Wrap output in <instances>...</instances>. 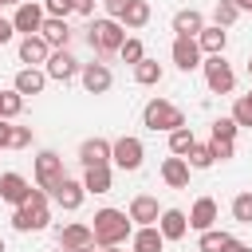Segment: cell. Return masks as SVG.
Masks as SVG:
<instances>
[{
    "instance_id": "ba28073f",
    "label": "cell",
    "mask_w": 252,
    "mask_h": 252,
    "mask_svg": "<svg viewBox=\"0 0 252 252\" xmlns=\"http://www.w3.org/2000/svg\"><path fill=\"white\" fill-rule=\"evenodd\" d=\"M79 59L67 51V47H51V55H47V63H43V75L47 79H55V83H71V79H79Z\"/></svg>"
},
{
    "instance_id": "d6986e66",
    "label": "cell",
    "mask_w": 252,
    "mask_h": 252,
    "mask_svg": "<svg viewBox=\"0 0 252 252\" xmlns=\"http://www.w3.org/2000/svg\"><path fill=\"white\" fill-rule=\"evenodd\" d=\"M197 47H201V55H224V47H228V32L217 28V24H205V28L197 32Z\"/></svg>"
},
{
    "instance_id": "f5cc1de1",
    "label": "cell",
    "mask_w": 252,
    "mask_h": 252,
    "mask_svg": "<svg viewBox=\"0 0 252 252\" xmlns=\"http://www.w3.org/2000/svg\"><path fill=\"white\" fill-rule=\"evenodd\" d=\"M248 12H252V8H248Z\"/></svg>"
},
{
    "instance_id": "7402d4cb",
    "label": "cell",
    "mask_w": 252,
    "mask_h": 252,
    "mask_svg": "<svg viewBox=\"0 0 252 252\" xmlns=\"http://www.w3.org/2000/svg\"><path fill=\"white\" fill-rule=\"evenodd\" d=\"M169 28H173V35H189V39H197V32L205 28V16H201L197 8H181V12H173Z\"/></svg>"
},
{
    "instance_id": "8992f818",
    "label": "cell",
    "mask_w": 252,
    "mask_h": 252,
    "mask_svg": "<svg viewBox=\"0 0 252 252\" xmlns=\"http://www.w3.org/2000/svg\"><path fill=\"white\" fill-rule=\"evenodd\" d=\"M201 71H205V83H209L213 94H232L236 71L224 63V55H205V59H201Z\"/></svg>"
},
{
    "instance_id": "4dcf8cb0",
    "label": "cell",
    "mask_w": 252,
    "mask_h": 252,
    "mask_svg": "<svg viewBox=\"0 0 252 252\" xmlns=\"http://www.w3.org/2000/svg\"><path fill=\"white\" fill-rule=\"evenodd\" d=\"M228 236H232V232H220V228L213 224V228H205V232H197V252H220Z\"/></svg>"
},
{
    "instance_id": "7a4b0ae2",
    "label": "cell",
    "mask_w": 252,
    "mask_h": 252,
    "mask_svg": "<svg viewBox=\"0 0 252 252\" xmlns=\"http://www.w3.org/2000/svg\"><path fill=\"white\" fill-rule=\"evenodd\" d=\"M51 220V205H47V189H32L24 205L12 209V228L16 232H43Z\"/></svg>"
},
{
    "instance_id": "f546056e",
    "label": "cell",
    "mask_w": 252,
    "mask_h": 252,
    "mask_svg": "<svg viewBox=\"0 0 252 252\" xmlns=\"http://www.w3.org/2000/svg\"><path fill=\"white\" fill-rule=\"evenodd\" d=\"M185 161H189V169H209L217 158H213V142H193V150L185 154Z\"/></svg>"
},
{
    "instance_id": "bcb514c9",
    "label": "cell",
    "mask_w": 252,
    "mask_h": 252,
    "mask_svg": "<svg viewBox=\"0 0 252 252\" xmlns=\"http://www.w3.org/2000/svg\"><path fill=\"white\" fill-rule=\"evenodd\" d=\"M232 4H236L240 12H248V8H252V0H232Z\"/></svg>"
},
{
    "instance_id": "1f68e13d",
    "label": "cell",
    "mask_w": 252,
    "mask_h": 252,
    "mask_svg": "<svg viewBox=\"0 0 252 252\" xmlns=\"http://www.w3.org/2000/svg\"><path fill=\"white\" fill-rule=\"evenodd\" d=\"M236 20H240V8H236L232 0H217V4H213V24H217V28H232Z\"/></svg>"
},
{
    "instance_id": "c3c4849f",
    "label": "cell",
    "mask_w": 252,
    "mask_h": 252,
    "mask_svg": "<svg viewBox=\"0 0 252 252\" xmlns=\"http://www.w3.org/2000/svg\"><path fill=\"white\" fill-rule=\"evenodd\" d=\"M4 4H24V0H4Z\"/></svg>"
},
{
    "instance_id": "30bf717a",
    "label": "cell",
    "mask_w": 252,
    "mask_h": 252,
    "mask_svg": "<svg viewBox=\"0 0 252 252\" xmlns=\"http://www.w3.org/2000/svg\"><path fill=\"white\" fill-rule=\"evenodd\" d=\"M43 4L39 0H24V4H16V12H12V28L20 32V35H39V24H43Z\"/></svg>"
},
{
    "instance_id": "f6af8a7d",
    "label": "cell",
    "mask_w": 252,
    "mask_h": 252,
    "mask_svg": "<svg viewBox=\"0 0 252 252\" xmlns=\"http://www.w3.org/2000/svg\"><path fill=\"white\" fill-rule=\"evenodd\" d=\"M220 252H248V244H244V240H236V236H228Z\"/></svg>"
},
{
    "instance_id": "ffe728a7",
    "label": "cell",
    "mask_w": 252,
    "mask_h": 252,
    "mask_svg": "<svg viewBox=\"0 0 252 252\" xmlns=\"http://www.w3.org/2000/svg\"><path fill=\"white\" fill-rule=\"evenodd\" d=\"M79 161H83V169H91V165H110V142H106V138H87V142L79 146Z\"/></svg>"
},
{
    "instance_id": "7bdbcfd3",
    "label": "cell",
    "mask_w": 252,
    "mask_h": 252,
    "mask_svg": "<svg viewBox=\"0 0 252 252\" xmlns=\"http://www.w3.org/2000/svg\"><path fill=\"white\" fill-rule=\"evenodd\" d=\"M0 150H12V122L0 118Z\"/></svg>"
},
{
    "instance_id": "9c48e42d",
    "label": "cell",
    "mask_w": 252,
    "mask_h": 252,
    "mask_svg": "<svg viewBox=\"0 0 252 252\" xmlns=\"http://www.w3.org/2000/svg\"><path fill=\"white\" fill-rule=\"evenodd\" d=\"M59 248H63V252H94V232H91V224H83V220L63 224V228H59Z\"/></svg>"
},
{
    "instance_id": "ac0fdd59",
    "label": "cell",
    "mask_w": 252,
    "mask_h": 252,
    "mask_svg": "<svg viewBox=\"0 0 252 252\" xmlns=\"http://www.w3.org/2000/svg\"><path fill=\"white\" fill-rule=\"evenodd\" d=\"M158 232H161L165 240H181V236L189 232V217H185V209H161V217H158Z\"/></svg>"
},
{
    "instance_id": "816d5d0a",
    "label": "cell",
    "mask_w": 252,
    "mask_h": 252,
    "mask_svg": "<svg viewBox=\"0 0 252 252\" xmlns=\"http://www.w3.org/2000/svg\"><path fill=\"white\" fill-rule=\"evenodd\" d=\"M248 252H252V248H248Z\"/></svg>"
},
{
    "instance_id": "ee69618b",
    "label": "cell",
    "mask_w": 252,
    "mask_h": 252,
    "mask_svg": "<svg viewBox=\"0 0 252 252\" xmlns=\"http://www.w3.org/2000/svg\"><path fill=\"white\" fill-rule=\"evenodd\" d=\"M12 35H16L12 20H4V16H0V47H4V43H12Z\"/></svg>"
},
{
    "instance_id": "e0dca14e",
    "label": "cell",
    "mask_w": 252,
    "mask_h": 252,
    "mask_svg": "<svg viewBox=\"0 0 252 252\" xmlns=\"http://www.w3.org/2000/svg\"><path fill=\"white\" fill-rule=\"evenodd\" d=\"M47 55H51V47L43 35H20V63L24 67H43Z\"/></svg>"
},
{
    "instance_id": "7dc6e473",
    "label": "cell",
    "mask_w": 252,
    "mask_h": 252,
    "mask_svg": "<svg viewBox=\"0 0 252 252\" xmlns=\"http://www.w3.org/2000/svg\"><path fill=\"white\" fill-rule=\"evenodd\" d=\"M0 252H8V244H4V236H0Z\"/></svg>"
},
{
    "instance_id": "7c38bea8",
    "label": "cell",
    "mask_w": 252,
    "mask_h": 252,
    "mask_svg": "<svg viewBox=\"0 0 252 252\" xmlns=\"http://www.w3.org/2000/svg\"><path fill=\"white\" fill-rule=\"evenodd\" d=\"M79 83H83L87 94H106L114 87V71L106 63H83L79 67Z\"/></svg>"
},
{
    "instance_id": "f35d334b",
    "label": "cell",
    "mask_w": 252,
    "mask_h": 252,
    "mask_svg": "<svg viewBox=\"0 0 252 252\" xmlns=\"http://www.w3.org/2000/svg\"><path fill=\"white\" fill-rule=\"evenodd\" d=\"M32 146V126H16L12 122V150H28Z\"/></svg>"
},
{
    "instance_id": "d590c367",
    "label": "cell",
    "mask_w": 252,
    "mask_h": 252,
    "mask_svg": "<svg viewBox=\"0 0 252 252\" xmlns=\"http://www.w3.org/2000/svg\"><path fill=\"white\" fill-rule=\"evenodd\" d=\"M236 126H252V94H240L236 102H232V114H228Z\"/></svg>"
},
{
    "instance_id": "603a6c76",
    "label": "cell",
    "mask_w": 252,
    "mask_h": 252,
    "mask_svg": "<svg viewBox=\"0 0 252 252\" xmlns=\"http://www.w3.org/2000/svg\"><path fill=\"white\" fill-rule=\"evenodd\" d=\"M39 35L47 39V47H67L75 32L67 28V20H59V16H43V24H39Z\"/></svg>"
},
{
    "instance_id": "4316f807",
    "label": "cell",
    "mask_w": 252,
    "mask_h": 252,
    "mask_svg": "<svg viewBox=\"0 0 252 252\" xmlns=\"http://www.w3.org/2000/svg\"><path fill=\"white\" fill-rule=\"evenodd\" d=\"M110 165H91L87 173H83V189L87 193H110Z\"/></svg>"
},
{
    "instance_id": "d6a6232c",
    "label": "cell",
    "mask_w": 252,
    "mask_h": 252,
    "mask_svg": "<svg viewBox=\"0 0 252 252\" xmlns=\"http://www.w3.org/2000/svg\"><path fill=\"white\" fill-rule=\"evenodd\" d=\"M118 59H122V63H130V67H134V63H142V59H146V47H142V39L126 35V39H122V47H118Z\"/></svg>"
},
{
    "instance_id": "681fc988",
    "label": "cell",
    "mask_w": 252,
    "mask_h": 252,
    "mask_svg": "<svg viewBox=\"0 0 252 252\" xmlns=\"http://www.w3.org/2000/svg\"><path fill=\"white\" fill-rule=\"evenodd\" d=\"M248 75H252V59H248Z\"/></svg>"
},
{
    "instance_id": "52a82bcc",
    "label": "cell",
    "mask_w": 252,
    "mask_h": 252,
    "mask_svg": "<svg viewBox=\"0 0 252 252\" xmlns=\"http://www.w3.org/2000/svg\"><path fill=\"white\" fill-rule=\"evenodd\" d=\"M32 173H35V189H47V193L67 177V173H63V158H59L55 150H39V154H35Z\"/></svg>"
},
{
    "instance_id": "3957f363",
    "label": "cell",
    "mask_w": 252,
    "mask_h": 252,
    "mask_svg": "<svg viewBox=\"0 0 252 252\" xmlns=\"http://www.w3.org/2000/svg\"><path fill=\"white\" fill-rule=\"evenodd\" d=\"M122 39H126V28L118 24V20H110V16H91V28H87V43H91V51L94 55H118V47H122Z\"/></svg>"
},
{
    "instance_id": "277c9868",
    "label": "cell",
    "mask_w": 252,
    "mask_h": 252,
    "mask_svg": "<svg viewBox=\"0 0 252 252\" xmlns=\"http://www.w3.org/2000/svg\"><path fill=\"white\" fill-rule=\"evenodd\" d=\"M142 126L154 130V134H169V130L185 126V110L177 102H169V98H150L142 106Z\"/></svg>"
},
{
    "instance_id": "cb8c5ba5",
    "label": "cell",
    "mask_w": 252,
    "mask_h": 252,
    "mask_svg": "<svg viewBox=\"0 0 252 252\" xmlns=\"http://www.w3.org/2000/svg\"><path fill=\"white\" fill-rule=\"evenodd\" d=\"M43 87H47V75L39 67H20L12 79V91H20V94H43Z\"/></svg>"
},
{
    "instance_id": "f907efd6",
    "label": "cell",
    "mask_w": 252,
    "mask_h": 252,
    "mask_svg": "<svg viewBox=\"0 0 252 252\" xmlns=\"http://www.w3.org/2000/svg\"><path fill=\"white\" fill-rule=\"evenodd\" d=\"M0 8H4V0H0Z\"/></svg>"
},
{
    "instance_id": "60d3db41",
    "label": "cell",
    "mask_w": 252,
    "mask_h": 252,
    "mask_svg": "<svg viewBox=\"0 0 252 252\" xmlns=\"http://www.w3.org/2000/svg\"><path fill=\"white\" fill-rule=\"evenodd\" d=\"M232 154H236V142H213V158L217 161H228Z\"/></svg>"
},
{
    "instance_id": "9a60e30c",
    "label": "cell",
    "mask_w": 252,
    "mask_h": 252,
    "mask_svg": "<svg viewBox=\"0 0 252 252\" xmlns=\"http://www.w3.org/2000/svg\"><path fill=\"white\" fill-rule=\"evenodd\" d=\"M189 228H197V232H205V228H213L217 224V217H220V209H217V201L213 197H197L193 205H189Z\"/></svg>"
},
{
    "instance_id": "2e32d148",
    "label": "cell",
    "mask_w": 252,
    "mask_h": 252,
    "mask_svg": "<svg viewBox=\"0 0 252 252\" xmlns=\"http://www.w3.org/2000/svg\"><path fill=\"white\" fill-rule=\"evenodd\" d=\"M28 193H32V181L24 173H0V201H8L16 209V205L28 201Z\"/></svg>"
},
{
    "instance_id": "d4e9b609",
    "label": "cell",
    "mask_w": 252,
    "mask_h": 252,
    "mask_svg": "<svg viewBox=\"0 0 252 252\" xmlns=\"http://www.w3.org/2000/svg\"><path fill=\"white\" fill-rule=\"evenodd\" d=\"M189 173H193V169H189L185 158H173V154H169V158L161 161V181H165L169 189H185V185H189Z\"/></svg>"
},
{
    "instance_id": "4fadbf2b",
    "label": "cell",
    "mask_w": 252,
    "mask_h": 252,
    "mask_svg": "<svg viewBox=\"0 0 252 252\" xmlns=\"http://www.w3.org/2000/svg\"><path fill=\"white\" fill-rule=\"evenodd\" d=\"M51 197H55V205H59L63 213H75V209H83V201H87V189H83V181H71V177H63V181L51 189Z\"/></svg>"
},
{
    "instance_id": "484cf974",
    "label": "cell",
    "mask_w": 252,
    "mask_h": 252,
    "mask_svg": "<svg viewBox=\"0 0 252 252\" xmlns=\"http://www.w3.org/2000/svg\"><path fill=\"white\" fill-rule=\"evenodd\" d=\"M161 75H165V71H161V63H158V59H150V55H146L142 63H134V83H138V87H158V83H161Z\"/></svg>"
},
{
    "instance_id": "e575fe53",
    "label": "cell",
    "mask_w": 252,
    "mask_h": 252,
    "mask_svg": "<svg viewBox=\"0 0 252 252\" xmlns=\"http://www.w3.org/2000/svg\"><path fill=\"white\" fill-rule=\"evenodd\" d=\"M232 220L252 224V193H236L232 197Z\"/></svg>"
},
{
    "instance_id": "6da1fadb",
    "label": "cell",
    "mask_w": 252,
    "mask_h": 252,
    "mask_svg": "<svg viewBox=\"0 0 252 252\" xmlns=\"http://www.w3.org/2000/svg\"><path fill=\"white\" fill-rule=\"evenodd\" d=\"M91 232H94V248H114V244H126V240H130L134 220H130L122 209H98Z\"/></svg>"
},
{
    "instance_id": "74e56055",
    "label": "cell",
    "mask_w": 252,
    "mask_h": 252,
    "mask_svg": "<svg viewBox=\"0 0 252 252\" xmlns=\"http://www.w3.org/2000/svg\"><path fill=\"white\" fill-rule=\"evenodd\" d=\"M39 4H43V12H47V16H59V20L75 16V12H71V0H39Z\"/></svg>"
},
{
    "instance_id": "f1b7e54d",
    "label": "cell",
    "mask_w": 252,
    "mask_h": 252,
    "mask_svg": "<svg viewBox=\"0 0 252 252\" xmlns=\"http://www.w3.org/2000/svg\"><path fill=\"white\" fill-rule=\"evenodd\" d=\"M193 142H197V138H193V130H189V126L169 130V154H173V158H185V154L193 150Z\"/></svg>"
},
{
    "instance_id": "836d02e7",
    "label": "cell",
    "mask_w": 252,
    "mask_h": 252,
    "mask_svg": "<svg viewBox=\"0 0 252 252\" xmlns=\"http://www.w3.org/2000/svg\"><path fill=\"white\" fill-rule=\"evenodd\" d=\"M20 110H24V94H20V91H0V118L12 122Z\"/></svg>"
},
{
    "instance_id": "ab89813d",
    "label": "cell",
    "mask_w": 252,
    "mask_h": 252,
    "mask_svg": "<svg viewBox=\"0 0 252 252\" xmlns=\"http://www.w3.org/2000/svg\"><path fill=\"white\" fill-rule=\"evenodd\" d=\"M102 8H106V16H110V20H122V16H126V8H130V0H102Z\"/></svg>"
},
{
    "instance_id": "5b68a950",
    "label": "cell",
    "mask_w": 252,
    "mask_h": 252,
    "mask_svg": "<svg viewBox=\"0 0 252 252\" xmlns=\"http://www.w3.org/2000/svg\"><path fill=\"white\" fill-rule=\"evenodd\" d=\"M142 158H146L142 138L122 134V138H114V142H110V165H118V169H126V173H134V169H142Z\"/></svg>"
},
{
    "instance_id": "b9f144b4",
    "label": "cell",
    "mask_w": 252,
    "mask_h": 252,
    "mask_svg": "<svg viewBox=\"0 0 252 252\" xmlns=\"http://www.w3.org/2000/svg\"><path fill=\"white\" fill-rule=\"evenodd\" d=\"M71 12H75V16H87V20H91V16H94V0H71Z\"/></svg>"
},
{
    "instance_id": "83f0119b",
    "label": "cell",
    "mask_w": 252,
    "mask_h": 252,
    "mask_svg": "<svg viewBox=\"0 0 252 252\" xmlns=\"http://www.w3.org/2000/svg\"><path fill=\"white\" fill-rule=\"evenodd\" d=\"M150 16H154V12H150V4H146V0H130L126 16H122L118 24H122L126 32H138V28H146V24H150Z\"/></svg>"
},
{
    "instance_id": "8d00e7d4",
    "label": "cell",
    "mask_w": 252,
    "mask_h": 252,
    "mask_svg": "<svg viewBox=\"0 0 252 252\" xmlns=\"http://www.w3.org/2000/svg\"><path fill=\"white\" fill-rule=\"evenodd\" d=\"M236 134H240V126L232 118H217L213 122V142H236Z\"/></svg>"
},
{
    "instance_id": "db71d44e",
    "label": "cell",
    "mask_w": 252,
    "mask_h": 252,
    "mask_svg": "<svg viewBox=\"0 0 252 252\" xmlns=\"http://www.w3.org/2000/svg\"><path fill=\"white\" fill-rule=\"evenodd\" d=\"M248 94H252V91H248Z\"/></svg>"
},
{
    "instance_id": "8fae6325",
    "label": "cell",
    "mask_w": 252,
    "mask_h": 252,
    "mask_svg": "<svg viewBox=\"0 0 252 252\" xmlns=\"http://www.w3.org/2000/svg\"><path fill=\"white\" fill-rule=\"evenodd\" d=\"M169 59H173V67L177 71H197L201 67V47H197V39H189V35H173V47H169Z\"/></svg>"
},
{
    "instance_id": "44dd1931",
    "label": "cell",
    "mask_w": 252,
    "mask_h": 252,
    "mask_svg": "<svg viewBox=\"0 0 252 252\" xmlns=\"http://www.w3.org/2000/svg\"><path fill=\"white\" fill-rule=\"evenodd\" d=\"M165 248V236L158 232V224H142L130 232V252H161Z\"/></svg>"
},
{
    "instance_id": "5bb4252c",
    "label": "cell",
    "mask_w": 252,
    "mask_h": 252,
    "mask_svg": "<svg viewBox=\"0 0 252 252\" xmlns=\"http://www.w3.org/2000/svg\"><path fill=\"white\" fill-rule=\"evenodd\" d=\"M126 217H130L138 228H142V224H158V217H161V205H158V197H150V193H138V197L130 201Z\"/></svg>"
}]
</instances>
